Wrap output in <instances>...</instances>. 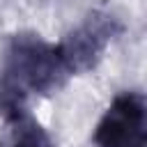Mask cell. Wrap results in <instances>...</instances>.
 Wrapping results in <instances>:
<instances>
[{
    "label": "cell",
    "mask_w": 147,
    "mask_h": 147,
    "mask_svg": "<svg viewBox=\"0 0 147 147\" xmlns=\"http://www.w3.org/2000/svg\"><path fill=\"white\" fill-rule=\"evenodd\" d=\"M9 124H11V136L7 147H53L51 136L34 117L23 115Z\"/></svg>",
    "instance_id": "cell-5"
},
{
    "label": "cell",
    "mask_w": 147,
    "mask_h": 147,
    "mask_svg": "<svg viewBox=\"0 0 147 147\" xmlns=\"http://www.w3.org/2000/svg\"><path fill=\"white\" fill-rule=\"evenodd\" d=\"M0 115L7 122L28 115V90L2 71H0Z\"/></svg>",
    "instance_id": "cell-4"
},
{
    "label": "cell",
    "mask_w": 147,
    "mask_h": 147,
    "mask_svg": "<svg viewBox=\"0 0 147 147\" xmlns=\"http://www.w3.org/2000/svg\"><path fill=\"white\" fill-rule=\"evenodd\" d=\"M2 74L21 83L28 94L34 92L41 96L62 90L69 80V71L64 69L55 46L34 32H18L11 37L5 53Z\"/></svg>",
    "instance_id": "cell-1"
},
{
    "label": "cell",
    "mask_w": 147,
    "mask_h": 147,
    "mask_svg": "<svg viewBox=\"0 0 147 147\" xmlns=\"http://www.w3.org/2000/svg\"><path fill=\"white\" fill-rule=\"evenodd\" d=\"M122 30L124 28L119 18L113 16L110 11H101V9L90 11L83 25L69 30L60 39V44H55V51L69 76L92 71L101 62L108 44L115 37H119Z\"/></svg>",
    "instance_id": "cell-2"
},
{
    "label": "cell",
    "mask_w": 147,
    "mask_h": 147,
    "mask_svg": "<svg viewBox=\"0 0 147 147\" xmlns=\"http://www.w3.org/2000/svg\"><path fill=\"white\" fill-rule=\"evenodd\" d=\"M96 147H147V101L142 92H122L113 99L94 129Z\"/></svg>",
    "instance_id": "cell-3"
}]
</instances>
